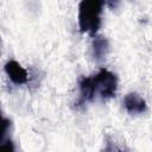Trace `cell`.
<instances>
[{
	"label": "cell",
	"instance_id": "8992f818",
	"mask_svg": "<svg viewBox=\"0 0 152 152\" xmlns=\"http://www.w3.org/2000/svg\"><path fill=\"white\" fill-rule=\"evenodd\" d=\"M109 50L108 40L102 36H95L93 39V56L96 61H102Z\"/></svg>",
	"mask_w": 152,
	"mask_h": 152
},
{
	"label": "cell",
	"instance_id": "52a82bcc",
	"mask_svg": "<svg viewBox=\"0 0 152 152\" xmlns=\"http://www.w3.org/2000/svg\"><path fill=\"white\" fill-rule=\"evenodd\" d=\"M0 152H15L14 150V145L12 142V140H6L2 142L1 147H0Z\"/></svg>",
	"mask_w": 152,
	"mask_h": 152
},
{
	"label": "cell",
	"instance_id": "ba28073f",
	"mask_svg": "<svg viewBox=\"0 0 152 152\" xmlns=\"http://www.w3.org/2000/svg\"><path fill=\"white\" fill-rule=\"evenodd\" d=\"M121 152H127V151H121Z\"/></svg>",
	"mask_w": 152,
	"mask_h": 152
},
{
	"label": "cell",
	"instance_id": "6da1fadb",
	"mask_svg": "<svg viewBox=\"0 0 152 152\" xmlns=\"http://www.w3.org/2000/svg\"><path fill=\"white\" fill-rule=\"evenodd\" d=\"M102 1L83 0L78 5V27L81 32L95 34L101 26Z\"/></svg>",
	"mask_w": 152,
	"mask_h": 152
},
{
	"label": "cell",
	"instance_id": "277c9868",
	"mask_svg": "<svg viewBox=\"0 0 152 152\" xmlns=\"http://www.w3.org/2000/svg\"><path fill=\"white\" fill-rule=\"evenodd\" d=\"M124 107L132 115L142 114L146 110V101L138 93H129L124 99Z\"/></svg>",
	"mask_w": 152,
	"mask_h": 152
},
{
	"label": "cell",
	"instance_id": "3957f363",
	"mask_svg": "<svg viewBox=\"0 0 152 152\" xmlns=\"http://www.w3.org/2000/svg\"><path fill=\"white\" fill-rule=\"evenodd\" d=\"M5 71L10 80L15 84H24L28 80L27 71L17 61H8L5 64Z\"/></svg>",
	"mask_w": 152,
	"mask_h": 152
},
{
	"label": "cell",
	"instance_id": "7a4b0ae2",
	"mask_svg": "<svg viewBox=\"0 0 152 152\" xmlns=\"http://www.w3.org/2000/svg\"><path fill=\"white\" fill-rule=\"evenodd\" d=\"M93 77L96 87V93H99L102 99L107 100L115 96L118 88V78L113 72L107 69H101Z\"/></svg>",
	"mask_w": 152,
	"mask_h": 152
},
{
	"label": "cell",
	"instance_id": "5b68a950",
	"mask_svg": "<svg viewBox=\"0 0 152 152\" xmlns=\"http://www.w3.org/2000/svg\"><path fill=\"white\" fill-rule=\"evenodd\" d=\"M80 93L82 101H91L96 94L94 77H83L80 81Z\"/></svg>",
	"mask_w": 152,
	"mask_h": 152
}]
</instances>
